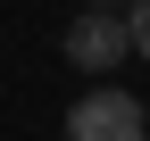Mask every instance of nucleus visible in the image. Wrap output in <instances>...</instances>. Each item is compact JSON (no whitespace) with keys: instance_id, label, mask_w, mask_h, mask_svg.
I'll use <instances>...</instances> for the list:
<instances>
[{"instance_id":"nucleus-1","label":"nucleus","mask_w":150,"mask_h":141,"mask_svg":"<svg viewBox=\"0 0 150 141\" xmlns=\"http://www.w3.org/2000/svg\"><path fill=\"white\" fill-rule=\"evenodd\" d=\"M67 58L83 66V75H100V83H108L125 58H134V33H125V17H117V8H83V17L67 25Z\"/></svg>"},{"instance_id":"nucleus-2","label":"nucleus","mask_w":150,"mask_h":141,"mask_svg":"<svg viewBox=\"0 0 150 141\" xmlns=\"http://www.w3.org/2000/svg\"><path fill=\"white\" fill-rule=\"evenodd\" d=\"M67 141H142V100L117 91V83L83 91V100L67 108Z\"/></svg>"},{"instance_id":"nucleus-3","label":"nucleus","mask_w":150,"mask_h":141,"mask_svg":"<svg viewBox=\"0 0 150 141\" xmlns=\"http://www.w3.org/2000/svg\"><path fill=\"white\" fill-rule=\"evenodd\" d=\"M125 33H134V50L150 58V0H125Z\"/></svg>"},{"instance_id":"nucleus-4","label":"nucleus","mask_w":150,"mask_h":141,"mask_svg":"<svg viewBox=\"0 0 150 141\" xmlns=\"http://www.w3.org/2000/svg\"><path fill=\"white\" fill-rule=\"evenodd\" d=\"M83 8H125V0H83Z\"/></svg>"},{"instance_id":"nucleus-5","label":"nucleus","mask_w":150,"mask_h":141,"mask_svg":"<svg viewBox=\"0 0 150 141\" xmlns=\"http://www.w3.org/2000/svg\"><path fill=\"white\" fill-rule=\"evenodd\" d=\"M142 133H150V100H142Z\"/></svg>"},{"instance_id":"nucleus-6","label":"nucleus","mask_w":150,"mask_h":141,"mask_svg":"<svg viewBox=\"0 0 150 141\" xmlns=\"http://www.w3.org/2000/svg\"><path fill=\"white\" fill-rule=\"evenodd\" d=\"M142 141H150V133H142Z\"/></svg>"}]
</instances>
